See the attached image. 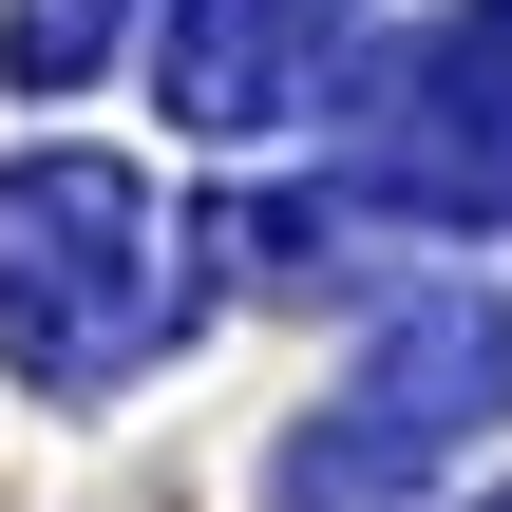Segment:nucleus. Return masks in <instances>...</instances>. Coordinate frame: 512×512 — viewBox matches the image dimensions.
Returning a JSON list of instances; mask_svg holds the SVG:
<instances>
[{"label":"nucleus","mask_w":512,"mask_h":512,"mask_svg":"<svg viewBox=\"0 0 512 512\" xmlns=\"http://www.w3.org/2000/svg\"><path fill=\"white\" fill-rule=\"evenodd\" d=\"M475 418H512V323L475 285H437V304H399V323L361 342V380L285 437V512H399L418 475L475 456Z\"/></svg>","instance_id":"nucleus-2"},{"label":"nucleus","mask_w":512,"mask_h":512,"mask_svg":"<svg viewBox=\"0 0 512 512\" xmlns=\"http://www.w3.org/2000/svg\"><path fill=\"white\" fill-rule=\"evenodd\" d=\"M494 512H512V494H494Z\"/></svg>","instance_id":"nucleus-6"},{"label":"nucleus","mask_w":512,"mask_h":512,"mask_svg":"<svg viewBox=\"0 0 512 512\" xmlns=\"http://www.w3.org/2000/svg\"><path fill=\"white\" fill-rule=\"evenodd\" d=\"M0 57H19V95H76V76L114 57V0H19V19H0Z\"/></svg>","instance_id":"nucleus-5"},{"label":"nucleus","mask_w":512,"mask_h":512,"mask_svg":"<svg viewBox=\"0 0 512 512\" xmlns=\"http://www.w3.org/2000/svg\"><path fill=\"white\" fill-rule=\"evenodd\" d=\"M342 19H361V0H171V114H190V133H285V114L323 95Z\"/></svg>","instance_id":"nucleus-4"},{"label":"nucleus","mask_w":512,"mask_h":512,"mask_svg":"<svg viewBox=\"0 0 512 512\" xmlns=\"http://www.w3.org/2000/svg\"><path fill=\"white\" fill-rule=\"evenodd\" d=\"M361 171H380L399 209H456V228L512 209V0H456V19L399 38V76H380V114H361Z\"/></svg>","instance_id":"nucleus-3"},{"label":"nucleus","mask_w":512,"mask_h":512,"mask_svg":"<svg viewBox=\"0 0 512 512\" xmlns=\"http://www.w3.org/2000/svg\"><path fill=\"white\" fill-rule=\"evenodd\" d=\"M171 247H152V190L114 152H19L0 171V361L38 399H95L171 342Z\"/></svg>","instance_id":"nucleus-1"}]
</instances>
